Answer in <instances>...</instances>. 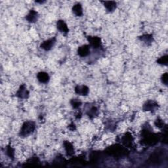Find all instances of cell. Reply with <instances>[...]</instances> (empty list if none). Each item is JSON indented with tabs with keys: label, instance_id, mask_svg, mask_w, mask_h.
<instances>
[{
	"label": "cell",
	"instance_id": "6",
	"mask_svg": "<svg viewBox=\"0 0 168 168\" xmlns=\"http://www.w3.org/2000/svg\"><path fill=\"white\" fill-rule=\"evenodd\" d=\"M75 92L79 95L87 96L89 92V89L86 85H78L75 88Z\"/></svg>",
	"mask_w": 168,
	"mask_h": 168
},
{
	"label": "cell",
	"instance_id": "18",
	"mask_svg": "<svg viewBox=\"0 0 168 168\" xmlns=\"http://www.w3.org/2000/svg\"><path fill=\"white\" fill-rule=\"evenodd\" d=\"M158 64H162V65H167V55H164L160 57L159 59L157 60Z\"/></svg>",
	"mask_w": 168,
	"mask_h": 168
},
{
	"label": "cell",
	"instance_id": "11",
	"mask_svg": "<svg viewBox=\"0 0 168 168\" xmlns=\"http://www.w3.org/2000/svg\"><path fill=\"white\" fill-rule=\"evenodd\" d=\"M64 146L67 155L72 156L74 153V149L73 147V145L69 141H64Z\"/></svg>",
	"mask_w": 168,
	"mask_h": 168
},
{
	"label": "cell",
	"instance_id": "3",
	"mask_svg": "<svg viewBox=\"0 0 168 168\" xmlns=\"http://www.w3.org/2000/svg\"><path fill=\"white\" fill-rule=\"evenodd\" d=\"M55 43H56L55 38L49 39V40L44 41L40 45V47L45 50V51H49V50H51L53 47V46L55 45Z\"/></svg>",
	"mask_w": 168,
	"mask_h": 168
},
{
	"label": "cell",
	"instance_id": "15",
	"mask_svg": "<svg viewBox=\"0 0 168 168\" xmlns=\"http://www.w3.org/2000/svg\"><path fill=\"white\" fill-rule=\"evenodd\" d=\"M98 110L96 108V107L93 106L90 109H89L88 111L87 112V116L90 118H93L95 116L98 115Z\"/></svg>",
	"mask_w": 168,
	"mask_h": 168
},
{
	"label": "cell",
	"instance_id": "7",
	"mask_svg": "<svg viewBox=\"0 0 168 168\" xmlns=\"http://www.w3.org/2000/svg\"><path fill=\"white\" fill-rule=\"evenodd\" d=\"M90 53V46L84 45L80 47L78 49V54L81 57H87Z\"/></svg>",
	"mask_w": 168,
	"mask_h": 168
},
{
	"label": "cell",
	"instance_id": "10",
	"mask_svg": "<svg viewBox=\"0 0 168 168\" xmlns=\"http://www.w3.org/2000/svg\"><path fill=\"white\" fill-rule=\"evenodd\" d=\"M157 107H158V105L155 102L148 101L143 105V108H143L144 111H153Z\"/></svg>",
	"mask_w": 168,
	"mask_h": 168
},
{
	"label": "cell",
	"instance_id": "19",
	"mask_svg": "<svg viewBox=\"0 0 168 168\" xmlns=\"http://www.w3.org/2000/svg\"><path fill=\"white\" fill-rule=\"evenodd\" d=\"M155 125H156L157 127H159V128H162L163 127V126H164V123H163V121L162 120L158 119L155 121Z\"/></svg>",
	"mask_w": 168,
	"mask_h": 168
},
{
	"label": "cell",
	"instance_id": "13",
	"mask_svg": "<svg viewBox=\"0 0 168 168\" xmlns=\"http://www.w3.org/2000/svg\"><path fill=\"white\" fill-rule=\"evenodd\" d=\"M106 10L109 12H112L116 8V3L115 2H103Z\"/></svg>",
	"mask_w": 168,
	"mask_h": 168
},
{
	"label": "cell",
	"instance_id": "5",
	"mask_svg": "<svg viewBox=\"0 0 168 168\" xmlns=\"http://www.w3.org/2000/svg\"><path fill=\"white\" fill-rule=\"evenodd\" d=\"M16 95L20 99H27L28 97L29 92L28 91L25 85H21L19 90H18Z\"/></svg>",
	"mask_w": 168,
	"mask_h": 168
},
{
	"label": "cell",
	"instance_id": "4",
	"mask_svg": "<svg viewBox=\"0 0 168 168\" xmlns=\"http://www.w3.org/2000/svg\"><path fill=\"white\" fill-rule=\"evenodd\" d=\"M57 28L60 31V32H61L64 34L66 35L69 33V28H68L67 24L65 23V22L63 20H59L57 21Z\"/></svg>",
	"mask_w": 168,
	"mask_h": 168
},
{
	"label": "cell",
	"instance_id": "2",
	"mask_svg": "<svg viewBox=\"0 0 168 168\" xmlns=\"http://www.w3.org/2000/svg\"><path fill=\"white\" fill-rule=\"evenodd\" d=\"M87 40L89 43V46L93 48L98 49L101 46V39L96 36H89Z\"/></svg>",
	"mask_w": 168,
	"mask_h": 168
},
{
	"label": "cell",
	"instance_id": "20",
	"mask_svg": "<svg viewBox=\"0 0 168 168\" xmlns=\"http://www.w3.org/2000/svg\"><path fill=\"white\" fill-rule=\"evenodd\" d=\"M162 81L165 85H167V73H165L162 75Z\"/></svg>",
	"mask_w": 168,
	"mask_h": 168
},
{
	"label": "cell",
	"instance_id": "14",
	"mask_svg": "<svg viewBox=\"0 0 168 168\" xmlns=\"http://www.w3.org/2000/svg\"><path fill=\"white\" fill-rule=\"evenodd\" d=\"M140 40L142 41L145 43L146 44L149 45V44H152V42L153 41V36H152V35H151V34H145V35H142L141 37H140Z\"/></svg>",
	"mask_w": 168,
	"mask_h": 168
},
{
	"label": "cell",
	"instance_id": "9",
	"mask_svg": "<svg viewBox=\"0 0 168 168\" xmlns=\"http://www.w3.org/2000/svg\"><path fill=\"white\" fill-rule=\"evenodd\" d=\"M37 78L38 81L42 84H47L49 81V76L47 72H40L37 75Z\"/></svg>",
	"mask_w": 168,
	"mask_h": 168
},
{
	"label": "cell",
	"instance_id": "8",
	"mask_svg": "<svg viewBox=\"0 0 168 168\" xmlns=\"http://www.w3.org/2000/svg\"><path fill=\"white\" fill-rule=\"evenodd\" d=\"M26 19L30 23H35L38 19V13L34 10H31L26 17Z\"/></svg>",
	"mask_w": 168,
	"mask_h": 168
},
{
	"label": "cell",
	"instance_id": "1",
	"mask_svg": "<svg viewBox=\"0 0 168 168\" xmlns=\"http://www.w3.org/2000/svg\"><path fill=\"white\" fill-rule=\"evenodd\" d=\"M35 129V123L32 121H25L21 127L19 135L22 137H28L34 131Z\"/></svg>",
	"mask_w": 168,
	"mask_h": 168
},
{
	"label": "cell",
	"instance_id": "12",
	"mask_svg": "<svg viewBox=\"0 0 168 168\" xmlns=\"http://www.w3.org/2000/svg\"><path fill=\"white\" fill-rule=\"evenodd\" d=\"M72 11L78 17H81L83 15V9H82V6L80 3H76L75 4L72 8Z\"/></svg>",
	"mask_w": 168,
	"mask_h": 168
},
{
	"label": "cell",
	"instance_id": "16",
	"mask_svg": "<svg viewBox=\"0 0 168 168\" xmlns=\"http://www.w3.org/2000/svg\"><path fill=\"white\" fill-rule=\"evenodd\" d=\"M6 154L8 155L10 158L13 159L14 156H15V150H14L11 146H7Z\"/></svg>",
	"mask_w": 168,
	"mask_h": 168
},
{
	"label": "cell",
	"instance_id": "17",
	"mask_svg": "<svg viewBox=\"0 0 168 168\" xmlns=\"http://www.w3.org/2000/svg\"><path fill=\"white\" fill-rule=\"evenodd\" d=\"M70 104L74 108H78L81 105V102L78 99H72L70 101Z\"/></svg>",
	"mask_w": 168,
	"mask_h": 168
}]
</instances>
